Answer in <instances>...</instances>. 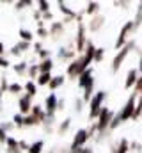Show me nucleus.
Returning <instances> with one entry per match:
<instances>
[{"label":"nucleus","mask_w":142,"mask_h":153,"mask_svg":"<svg viewBox=\"0 0 142 153\" xmlns=\"http://www.w3.org/2000/svg\"><path fill=\"white\" fill-rule=\"evenodd\" d=\"M106 98V93L105 91H98V93H94V96L91 98V102H89V119L92 121V119H98V116L101 112V105H103V102H105Z\"/></svg>","instance_id":"nucleus-1"},{"label":"nucleus","mask_w":142,"mask_h":153,"mask_svg":"<svg viewBox=\"0 0 142 153\" xmlns=\"http://www.w3.org/2000/svg\"><path fill=\"white\" fill-rule=\"evenodd\" d=\"M133 48H135V41H133V39H130V41H128V43H126V45H124L117 53H115V57H114V61H112V71H114V73H117V71H119V68L123 66V62L126 61L128 53H130Z\"/></svg>","instance_id":"nucleus-2"},{"label":"nucleus","mask_w":142,"mask_h":153,"mask_svg":"<svg viewBox=\"0 0 142 153\" xmlns=\"http://www.w3.org/2000/svg\"><path fill=\"white\" fill-rule=\"evenodd\" d=\"M87 27L84 23V20H78V30H76V38H75V50L76 53H82L85 50V45H87Z\"/></svg>","instance_id":"nucleus-3"},{"label":"nucleus","mask_w":142,"mask_h":153,"mask_svg":"<svg viewBox=\"0 0 142 153\" xmlns=\"http://www.w3.org/2000/svg\"><path fill=\"white\" fill-rule=\"evenodd\" d=\"M114 116L115 114H114L108 107H103V109H101V112L98 116V121H96V125H98V134H103V132L108 130V126H110Z\"/></svg>","instance_id":"nucleus-4"},{"label":"nucleus","mask_w":142,"mask_h":153,"mask_svg":"<svg viewBox=\"0 0 142 153\" xmlns=\"http://www.w3.org/2000/svg\"><path fill=\"white\" fill-rule=\"evenodd\" d=\"M89 139H91V135H89L87 128H80V130H76V134H75V137H73V143H71L70 150L78 152L80 148H84V146H85V143H87Z\"/></svg>","instance_id":"nucleus-5"},{"label":"nucleus","mask_w":142,"mask_h":153,"mask_svg":"<svg viewBox=\"0 0 142 153\" xmlns=\"http://www.w3.org/2000/svg\"><path fill=\"white\" fill-rule=\"evenodd\" d=\"M133 32V22H126L123 25V29L119 30V36H117V41H115V50L119 52L126 43H128V36Z\"/></svg>","instance_id":"nucleus-6"},{"label":"nucleus","mask_w":142,"mask_h":153,"mask_svg":"<svg viewBox=\"0 0 142 153\" xmlns=\"http://www.w3.org/2000/svg\"><path fill=\"white\" fill-rule=\"evenodd\" d=\"M57 94L55 93H50L44 100V112H46V117H55V112H57Z\"/></svg>","instance_id":"nucleus-7"},{"label":"nucleus","mask_w":142,"mask_h":153,"mask_svg":"<svg viewBox=\"0 0 142 153\" xmlns=\"http://www.w3.org/2000/svg\"><path fill=\"white\" fill-rule=\"evenodd\" d=\"M94 84V70L92 68H87L82 75L78 76V87L80 89H85L87 85H92Z\"/></svg>","instance_id":"nucleus-8"},{"label":"nucleus","mask_w":142,"mask_h":153,"mask_svg":"<svg viewBox=\"0 0 142 153\" xmlns=\"http://www.w3.org/2000/svg\"><path fill=\"white\" fill-rule=\"evenodd\" d=\"M32 98L29 94H21L20 100H18V107H20V114L21 116H29L30 111H32Z\"/></svg>","instance_id":"nucleus-9"},{"label":"nucleus","mask_w":142,"mask_h":153,"mask_svg":"<svg viewBox=\"0 0 142 153\" xmlns=\"http://www.w3.org/2000/svg\"><path fill=\"white\" fill-rule=\"evenodd\" d=\"M105 25V16L103 14H94V16H91V20H89V23L85 25L91 32H98V30H101V27Z\"/></svg>","instance_id":"nucleus-10"},{"label":"nucleus","mask_w":142,"mask_h":153,"mask_svg":"<svg viewBox=\"0 0 142 153\" xmlns=\"http://www.w3.org/2000/svg\"><path fill=\"white\" fill-rule=\"evenodd\" d=\"M64 23L62 22H52V25L48 27V36L52 39H61L64 36Z\"/></svg>","instance_id":"nucleus-11"},{"label":"nucleus","mask_w":142,"mask_h":153,"mask_svg":"<svg viewBox=\"0 0 142 153\" xmlns=\"http://www.w3.org/2000/svg\"><path fill=\"white\" fill-rule=\"evenodd\" d=\"M57 57H59L61 61H70V62H73V61L76 59V50H75V45H73V46H70V48L61 46V48H59V52H57Z\"/></svg>","instance_id":"nucleus-12"},{"label":"nucleus","mask_w":142,"mask_h":153,"mask_svg":"<svg viewBox=\"0 0 142 153\" xmlns=\"http://www.w3.org/2000/svg\"><path fill=\"white\" fill-rule=\"evenodd\" d=\"M57 5H59V11L66 16V20H71V22H73V20H78V13H76V11H73V9H70L62 0H59V2H57Z\"/></svg>","instance_id":"nucleus-13"},{"label":"nucleus","mask_w":142,"mask_h":153,"mask_svg":"<svg viewBox=\"0 0 142 153\" xmlns=\"http://www.w3.org/2000/svg\"><path fill=\"white\" fill-rule=\"evenodd\" d=\"M141 76L139 73V70L137 68H132L130 71H128V75H126V80H124V89H132L135 84H137V78Z\"/></svg>","instance_id":"nucleus-14"},{"label":"nucleus","mask_w":142,"mask_h":153,"mask_svg":"<svg viewBox=\"0 0 142 153\" xmlns=\"http://www.w3.org/2000/svg\"><path fill=\"white\" fill-rule=\"evenodd\" d=\"M30 116H34L36 119L43 125V121L46 119V112H44V107L41 105H32V111H30Z\"/></svg>","instance_id":"nucleus-15"},{"label":"nucleus","mask_w":142,"mask_h":153,"mask_svg":"<svg viewBox=\"0 0 142 153\" xmlns=\"http://www.w3.org/2000/svg\"><path fill=\"white\" fill-rule=\"evenodd\" d=\"M130 152V141L128 139H119V143H117V146L115 148H112V153H128Z\"/></svg>","instance_id":"nucleus-16"},{"label":"nucleus","mask_w":142,"mask_h":153,"mask_svg":"<svg viewBox=\"0 0 142 153\" xmlns=\"http://www.w3.org/2000/svg\"><path fill=\"white\" fill-rule=\"evenodd\" d=\"M64 80H66V76H64V75L52 76V80H50V84H48L50 91H55V89H59V87H61V85L64 84Z\"/></svg>","instance_id":"nucleus-17"},{"label":"nucleus","mask_w":142,"mask_h":153,"mask_svg":"<svg viewBox=\"0 0 142 153\" xmlns=\"http://www.w3.org/2000/svg\"><path fill=\"white\" fill-rule=\"evenodd\" d=\"M37 68H39V73H52V70H53V61H52V59L41 61V62L37 64Z\"/></svg>","instance_id":"nucleus-18"},{"label":"nucleus","mask_w":142,"mask_h":153,"mask_svg":"<svg viewBox=\"0 0 142 153\" xmlns=\"http://www.w3.org/2000/svg\"><path fill=\"white\" fill-rule=\"evenodd\" d=\"M23 91H25V94H29L30 98H34L36 94H37V85H36V82H32V80L25 82V85H23Z\"/></svg>","instance_id":"nucleus-19"},{"label":"nucleus","mask_w":142,"mask_h":153,"mask_svg":"<svg viewBox=\"0 0 142 153\" xmlns=\"http://www.w3.org/2000/svg\"><path fill=\"white\" fill-rule=\"evenodd\" d=\"M13 70H14V73L18 76H23L27 75V70H29V64L25 62V61H21V62H18V64H14L13 66Z\"/></svg>","instance_id":"nucleus-20"},{"label":"nucleus","mask_w":142,"mask_h":153,"mask_svg":"<svg viewBox=\"0 0 142 153\" xmlns=\"http://www.w3.org/2000/svg\"><path fill=\"white\" fill-rule=\"evenodd\" d=\"M71 126V117H66V119H62L61 121V125H59V128H57V134L62 137V135H66V132L70 130Z\"/></svg>","instance_id":"nucleus-21"},{"label":"nucleus","mask_w":142,"mask_h":153,"mask_svg":"<svg viewBox=\"0 0 142 153\" xmlns=\"http://www.w3.org/2000/svg\"><path fill=\"white\" fill-rule=\"evenodd\" d=\"M43 148H44V141H36V143H32L30 146H29V150H27V153H43Z\"/></svg>","instance_id":"nucleus-22"},{"label":"nucleus","mask_w":142,"mask_h":153,"mask_svg":"<svg viewBox=\"0 0 142 153\" xmlns=\"http://www.w3.org/2000/svg\"><path fill=\"white\" fill-rule=\"evenodd\" d=\"M18 36H20L21 41H25V43H32V39H34V34L30 30H27V29H20L18 30Z\"/></svg>","instance_id":"nucleus-23"},{"label":"nucleus","mask_w":142,"mask_h":153,"mask_svg":"<svg viewBox=\"0 0 142 153\" xmlns=\"http://www.w3.org/2000/svg\"><path fill=\"white\" fill-rule=\"evenodd\" d=\"M98 11H100V2H89V4H87V9H85V13H87L89 16H94V14H98Z\"/></svg>","instance_id":"nucleus-24"},{"label":"nucleus","mask_w":142,"mask_h":153,"mask_svg":"<svg viewBox=\"0 0 142 153\" xmlns=\"http://www.w3.org/2000/svg\"><path fill=\"white\" fill-rule=\"evenodd\" d=\"M36 80H37V85H48L52 80V73H39Z\"/></svg>","instance_id":"nucleus-25"},{"label":"nucleus","mask_w":142,"mask_h":153,"mask_svg":"<svg viewBox=\"0 0 142 153\" xmlns=\"http://www.w3.org/2000/svg\"><path fill=\"white\" fill-rule=\"evenodd\" d=\"M27 75H29V78L34 82L36 78L39 76V68H37V64H29V70H27Z\"/></svg>","instance_id":"nucleus-26"},{"label":"nucleus","mask_w":142,"mask_h":153,"mask_svg":"<svg viewBox=\"0 0 142 153\" xmlns=\"http://www.w3.org/2000/svg\"><path fill=\"white\" fill-rule=\"evenodd\" d=\"M7 93H11V94H20V93H23V85L18 84V82H13V84H9Z\"/></svg>","instance_id":"nucleus-27"},{"label":"nucleus","mask_w":142,"mask_h":153,"mask_svg":"<svg viewBox=\"0 0 142 153\" xmlns=\"http://www.w3.org/2000/svg\"><path fill=\"white\" fill-rule=\"evenodd\" d=\"M36 125H41L34 116H23V126H36Z\"/></svg>","instance_id":"nucleus-28"},{"label":"nucleus","mask_w":142,"mask_h":153,"mask_svg":"<svg viewBox=\"0 0 142 153\" xmlns=\"http://www.w3.org/2000/svg\"><path fill=\"white\" fill-rule=\"evenodd\" d=\"M37 11H39L41 14L48 13V11H50V2H46V0H39V2H37Z\"/></svg>","instance_id":"nucleus-29"},{"label":"nucleus","mask_w":142,"mask_h":153,"mask_svg":"<svg viewBox=\"0 0 142 153\" xmlns=\"http://www.w3.org/2000/svg\"><path fill=\"white\" fill-rule=\"evenodd\" d=\"M103 55H105V48L100 46V48H96V52H94V59H92V61H94V62H101V61H103Z\"/></svg>","instance_id":"nucleus-30"},{"label":"nucleus","mask_w":142,"mask_h":153,"mask_svg":"<svg viewBox=\"0 0 142 153\" xmlns=\"http://www.w3.org/2000/svg\"><path fill=\"white\" fill-rule=\"evenodd\" d=\"M13 123H14V126H16V128H23V116L20 114V112H18V114H14V116H13Z\"/></svg>","instance_id":"nucleus-31"},{"label":"nucleus","mask_w":142,"mask_h":153,"mask_svg":"<svg viewBox=\"0 0 142 153\" xmlns=\"http://www.w3.org/2000/svg\"><path fill=\"white\" fill-rule=\"evenodd\" d=\"M30 45H32V43H25V41H20V43H18V45H14V46H16V50H18L20 53H23V52H27V50L30 48Z\"/></svg>","instance_id":"nucleus-32"},{"label":"nucleus","mask_w":142,"mask_h":153,"mask_svg":"<svg viewBox=\"0 0 142 153\" xmlns=\"http://www.w3.org/2000/svg\"><path fill=\"white\" fill-rule=\"evenodd\" d=\"M37 55H39V59H41V61H46V59H52V52H50V50H46V48H43V50H39V52H37Z\"/></svg>","instance_id":"nucleus-33"},{"label":"nucleus","mask_w":142,"mask_h":153,"mask_svg":"<svg viewBox=\"0 0 142 153\" xmlns=\"http://www.w3.org/2000/svg\"><path fill=\"white\" fill-rule=\"evenodd\" d=\"M142 25V13L137 11V16H135V22H133V30H137L139 27Z\"/></svg>","instance_id":"nucleus-34"},{"label":"nucleus","mask_w":142,"mask_h":153,"mask_svg":"<svg viewBox=\"0 0 142 153\" xmlns=\"http://www.w3.org/2000/svg\"><path fill=\"white\" fill-rule=\"evenodd\" d=\"M7 89H9V82H7V76L2 75V80H0V91H2V93H5Z\"/></svg>","instance_id":"nucleus-35"},{"label":"nucleus","mask_w":142,"mask_h":153,"mask_svg":"<svg viewBox=\"0 0 142 153\" xmlns=\"http://www.w3.org/2000/svg\"><path fill=\"white\" fill-rule=\"evenodd\" d=\"M32 4H34V2H30V0H23V2H16L14 5H16L18 11H21V9H25L27 5H32Z\"/></svg>","instance_id":"nucleus-36"},{"label":"nucleus","mask_w":142,"mask_h":153,"mask_svg":"<svg viewBox=\"0 0 142 153\" xmlns=\"http://www.w3.org/2000/svg\"><path fill=\"white\" fill-rule=\"evenodd\" d=\"M82 109H84V100L82 98H76L75 100V111L76 112H82Z\"/></svg>","instance_id":"nucleus-37"},{"label":"nucleus","mask_w":142,"mask_h":153,"mask_svg":"<svg viewBox=\"0 0 142 153\" xmlns=\"http://www.w3.org/2000/svg\"><path fill=\"white\" fill-rule=\"evenodd\" d=\"M37 36H39V38H48V29H46V27H37Z\"/></svg>","instance_id":"nucleus-38"},{"label":"nucleus","mask_w":142,"mask_h":153,"mask_svg":"<svg viewBox=\"0 0 142 153\" xmlns=\"http://www.w3.org/2000/svg\"><path fill=\"white\" fill-rule=\"evenodd\" d=\"M9 66H11V62H9V59L2 55V57H0V68H4V70H7Z\"/></svg>","instance_id":"nucleus-39"},{"label":"nucleus","mask_w":142,"mask_h":153,"mask_svg":"<svg viewBox=\"0 0 142 153\" xmlns=\"http://www.w3.org/2000/svg\"><path fill=\"white\" fill-rule=\"evenodd\" d=\"M0 128L7 134L9 130H13V128H14V123H2V125H0Z\"/></svg>","instance_id":"nucleus-40"},{"label":"nucleus","mask_w":142,"mask_h":153,"mask_svg":"<svg viewBox=\"0 0 142 153\" xmlns=\"http://www.w3.org/2000/svg\"><path fill=\"white\" fill-rule=\"evenodd\" d=\"M18 146H20V150H21V152H27L30 144H29L27 141H18Z\"/></svg>","instance_id":"nucleus-41"},{"label":"nucleus","mask_w":142,"mask_h":153,"mask_svg":"<svg viewBox=\"0 0 142 153\" xmlns=\"http://www.w3.org/2000/svg\"><path fill=\"white\" fill-rule=\"evenodd\" d=\"M41 20H43V22H46V20H53V13H52V11H48V13H44Z\"/></svg>","instance_id":"nucleus-42"},{"label":"nucleus","mask_w":142,"mask_h":153,"mask_svg":"<svg viewBox=\"0 0 142 153\" xmlns=\"http://www.w3.org/2000/svg\"><path fill=\"white\" fill-rule=\"evenodd\" d=\"M64 105H66V102H64L62 98H59V102H57V111H62V109H64Z\"/></svg>","instance_id":"nucleus-43"},{"label":"nucleus","mask_w":142,"mask_h":153,"mask_svg":"<svg viewBox=\"0 0 142 153\" xmlns=\"http://www.w3.org/2000/svg\"><path fill=\"white\" fill-rule=\"evenodd\" d=\"M5 153H23V152H21V150H20V146H18V148H7Z\"/></svg>","instance_id":"nucleus-44"},{"label":"nucleus","mask_w":142,"mask_h":153,"mask_svg":"<svg viewBox=\"0 0 142 153\" xmlns=\"http://www.w3.org/2000/svg\"><path fill=\"white\" fill-rule=\"evenodd\" d=\"M5 139H7V134L0 128V143H4V144H5Z\"/></svg>","instance_id":"nucleus-45"},{"label":"nucleus","mask_w":142,"mask_h":153,"mask_svg":"<svg viewBox=\"0 0 142 153\" xmlns=\"http://www.w3.org/2000/svg\"><path fill=\"white\" fill-rule=\"evenodd\" d=\"M78 153H92V148H89V146H84V148H80Z\"/></svg>","instance_id":"nucleus-46"},{"label":"nucleus","mask_w":142,"mask_h":153,"mask_svg":"<svg viewBox=\"0 0 142 153\" xmlns=\"http://www.w3.org/2000/svg\"><path fill=\"white\" fill-rule=\"evenodd\" d=\"M9 53H11V55H14V57H20V55H21V53H20V52H18V50H16V46H13V48H11V52H9Z\"/></svg>","instance_id":"nucleus-47"},{"label":"nucleus","mask_w":142,"mask_h":153,"mask_svg":"<svg viewBox=\"0 0 142 153\" xmlns=\"http://www.w3.org/2000/svg\"><path fill=\"white\" fill-rule=\"evenodd\" d=\"M39 50H43V45H41V43H36V45H34V52L37 53Z\"/></svg>","instance_id":"nucleus-48"},{"label":"nucleus","mask_w":142,"mask_h":153,"mask_svg":"<svg viewBox=\"0 0 142 153\" xmlns=\"http://www.w3.org/2000/svg\"><path fill=\"white\" fill-rule=\"evenodd\" d=\"M4 53H5V46H4V43L0 41V57H2Z\"/></svg>","instance_id":"nucleus-49"},{"label":"nucleus","mask_w":142,"mask_h":153,"mask_svg":"<svg viewBox=\"0 0 142 153\" xmlns=\"http://www.w3.org/2000/svg\"><path fill=\"white\" fill-rule=\"evenodd\" d=\"M48 153H59V150H52V152H48Z\"/></svg>","instance_id":"nucleus-50"},{"label":"nucleus","mask_w":142,"mask_h":153,"mask_svg":"<svg viewBox=\"0 0 142 153\" xmlns=\"http://www.w3.org/2000/svg\"><path fill=\"white\" fill-rule=\"evenodd\" d=\"M139 11H141V13H142V2H141V4H139Z\"/></svg>","instance_id":"nucleus-51"},{"label":"nucleus","mask_w":142,"mask_h":153,"mask_svg":"<svg viewBox=\"0 0 142 153\" xmlns=\"http://www.w3.org/2000/svg\"><path fill=\"white\" fill-rule=\"evenodd\" d=\"M2 94H4V93H2V91H0V103H2Z\"/></svg>","instance_id":"nucleus-52"}]
</instances>
